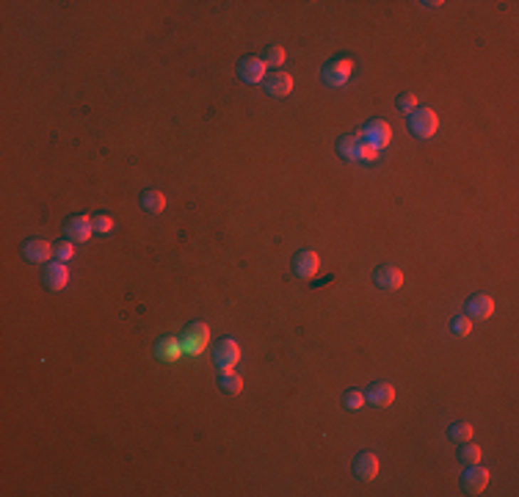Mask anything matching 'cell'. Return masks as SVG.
I'll list each match as a JSON object with an SVG mask.
<instances>
[{"instance_id": "cell-1", "label": "cell", "mask_w": 519, "mask_h": 497, "mask_svg": "<svg viewBox=\"0 0 519 497\" xmlns=\"http://www.w3.org/2000/svg\"><path fill=\"white\" fill-rule=\"evenodd\" d=\"M351 72H354V61L345 58V56H337V58L326 61V67L320 69V80H323L326 86H332V89H340V86L348 83Z\"/></svg>"}, {"instance_id": "cell-2", "label": "cell", "mask_w": 519, "mask_h": 497, "mask_svg": "<svg viewBox=\"0 0 519 497\" xmlns=\"http://www.w3.org/2000/svg\"><path fill=\"white\" fill-rule=\"evenodd\" d=\"M439 127V116L434 108H414L409 113V130L417 138H431Z\"/></svg>"}, {"instance_id": "cell-3", "label": "cell", "mask_w": 519, "mask_h": 497, "mask_svg": "<svg viewBox=\"0 0 519 497\" xmlns=\"http://www.w3.org/2000/svg\"><path fill=\"white\" fill-rule=\"evenodd\" d=\"M213 362L216 367L224 373V370H232L238 362H241V345L232 338H224L216 342V351H213Z\"/></svg>"}, {"instance_id": "cell-4", "label": "cell", "mask_w": 519, "mask_h": 497, "mask_svg": "<svg viewBox=\"0 0 519 497\" xmlns=\"http://www.w3.org/2000/svg\"><path fill=\"white\" fill-rule=\"evenodd\" d=\"M360 138L365 144H370L373 150H384L389 144V138H392V130H389V125L384 119H370L360 130Z\"/></svg>"}, {"instance_id": "cell-5", "label": "cell", "mask_w": 519, "mask_h": 497, "mask_svg": "<svg viewBox=\"0 0 519 497\" xmlns=\"http://www.w3.org/2000/svg\"><path fill=\"white\" fill-rule=\"evenodd\" d=\"M293 273L298 279H313L318 271H320V257H318V251L313 248H298L293 254Z\"/></svg>"}, {"instance_id": "cell-6", "label": "cell", "mask_w": 519, "mask_h": 497, "mask_svg": "<svg viewBox=\"0 0 519 497\" xmlns=\"http://www.w3.org/2000/svg\"><path fill=\"white\" fill-rule=\"evenodd\" d=\"M266 61L260 58V56H246V58H241L238 61V78L243 80V83H263L266 80Z\"/></svg>"}, {"instance_id": "cell-7", "label": "cell", "mask_w": 519, "mask_h": 497, "mask_svg": "<svg viewBox=\"0 0 519 497\" xmlns=\"http://www.w3.org/2000/svg\"><path fill=\"white\" fill-rule=\"evenodd\" d=\"M489 486V470H483L481 464H467V470L461 473V489L467 495H481Z\"/></svg>"}, {"instance_id": "cell-8", "label": "cell", "mask_w": 519, "mask_h": 497, "mask_svg": "<svg viewBox=\"0 0 519 497\" xmlns=\"http://www.w3.org/2000/svg\"><path fill=\"white\" fill-rule=\"evenodd\" d=\"M64 229H67L69 241H75V244H86V241L91 238V232H94V221H91L89 216L78 213V216H69L67 221H64Z\"/></svg>"}, {"instance_id": "cell-9", "label": "cell", "mask_w": 519, "mask_h": 497, "mask_svg": "<svg viewBox=\"0 0 519 497\" xmlns=\"http://www.w3.org/2000/svg\"><path fill=\"white\" fill-rule=\"evenodd\" d=\"M42 282H45L47 291H64L69 285V268L67 263L56 260V263H47L45 271H42Z\"/></svg>"}, {"instance_id": "cell-10", "label": "cell", "mask_w": 519, "mask_h": 497, "mask_svg": "<svg viewBox=\"0 0 519 497\" xmlns=\"http://www.w3.org/2000/svg\"><path fill=\"white\" fill-rule=\"evenodd\" d=\"M464 315L475 318V320H486V318L495 315V298L486 293H475L467 298V307H464Z\"/></svg>"}, {"instance_id": "cell-11", "label": "cell", "mask_w": 519, "mask_h": 497, "mask_svg": "<svg viewBox=\"0 0 519 497\" xmlns=\"http://www.w3.org/2000/svg\"><path fill=\"white\" fill-rule=\"evenodd\" d=\"M23 254L31 263H47L56 254V244H50L45 238H28L23 244Z\"/></svg>"}, {"instance_id": "cell-12", "label": "cell", "mask_w": 519, "mask_h": 497, "mask_svg": "<svg viewBox=\"0 0 519 497\" xmlns=\"http://www.w3.org/2000/svg\"><path fill=\"white\" fill-rule=\"evenodd\" d=\"M373 285L379 291H398L404 285V271L398 266H379L373 271Z\"/></svg>"}, {"instance_id": "cell-13", "label": "cell", "mask_w": 519, "mask_h": 497, "mask_svg": "<svg viewBox=\"0 0 519 497\" xmlns=\"http://www.w3.org/2000/svg\"><path fill=\"white\" fill-rule=\"evenodd\" d=\"M263 86H266V94H271V97H288L290 91H293V78L288 75V72H268L266 75V80H263Z\"/></svg>"}, {"instance_id": "cell-14", "label": "cell", "mask_w": 519, "mask_h": 497, "mask_svg": "<svg viewBox=\"0 0 519 497\" xmlns=\"http://www.w3.org/2000/svg\"><path fill=\"white\" fill-rule=\"evenodd\" d=\"M354 475L360 481H376V475H379V456L370 451L357 453V459H354Z\"/></svg>"}, {"instance_id": "cell-15", "label": "cell", "mask_w": 519, "mask_h": 497, "mask_svg": "<svg viewBox=\"0 0 519 497\" xmlns=\"http://www.w3.org/2000/svg\"><path fill=\"white\" fill-rule=\"evenodd\" d=\"M365 401H370L373 407H389L392 401H395V387L389 384V382H373L370 384V389L365 392Z\"/></svg>"}, {"instance_id": "cell-16", "label": "cell", "mask_w": 519, "mask_h": 497, "mask_svg": "<svg viewBox=\"0 0 519 497\" xmlns=\"http://www.w3.org/2000/svg\"><path fill=\"white\" fill-rule=\"evenodd\" d=\"M360 147H362L360 136H342L337 141V155L345 160H360Z\"/></svg>"}, {"instance_id": "cell-17", "label": "cell", "mask_w": 519, "mask_h": 497, "mask_svg": "<svg viewBox=\"0 0 519 497\" xmlns=\"http://www.w3.org/2000/svg\"><path fill=\"white\" fill-rule=\"evenodd\" d=\"M141 207L147 210V213H163V207H166V197L155 191V188H147L144 194H141Z\"/></svg>"}, {"instance_id": "cell-18", "label": "cell", "mask_w": 519, "mask_h": 497, "mask_svg": "<svg viewBox=\"0 0 519 497\" xmlns=\"http://www.w3.org/2000/svg\"><path fill=\"white\" fill-rule=\"evenodd\" d=\"M219 387L229 392V395H241V389H243V379L238 376V373H232V370H224L221 376H219Z\"/></svg>"}, {"instance_id": "cell-19", "label": "cell", "mask_w": 519, "mask_h": 497, "mask_svg": "<svg viewBox=\"0 0 519 497\" xmlns=\"http://www.w3.org/2000/svg\"><path fill=\"white\" fill-rule=\"evenodd\" d=\"M285 58H288V50H285V47H282V45H268V47H266V56H263L266 67L282 69V64H285Z\"/></svg>"}, {"instance_id": "cell-20", "label": "cell", "mask_w": 519, "mask_h": 497, "mask_svg": "<svg viewBox=\"0 0 519 497\" xmlns=\"http://www.w3.org/2000/svg\"><path fill=\"white\" fill-rule=\"evenodd\" d=\"M473 434L475 429L470 423H453L451 429H448V439H453V442H470Z\"/></svg>"}, {"instance_id": "cell-21", "label": "cell", "mask_w": 519, "mask_h": 497, "mask_svg": "<svg viewBox=\"0 0 519 497\" xmlns=\"http://www.w3.org/2000/svg\"><path fill=\"white\" fill-rule=\"evenodd\" d=\"M207 335H210V329H207L204 323H194V326H188V329H185V342L191 345V342L196 340V345H204Z\"/></svg>"}, {"instance_id": "cell-22", "label": "cell", "mask_w": 519, "mask_h": 497, "mask_svg": "<svg viewBox=\"0 0 519 497\" xmlns=\"http://www.w3.org/2000/svg\"><path fill=\"white\" fill-rule=\"evenodd\" d=\"M451 332L456 335V338H467L470 332H473V318L467 315H456L451 320Z\"/></svg>"}, {"instance_id": "cell-23", "label": "cell", "mask_w": 519, "mask_h": 497, "mask_svg": "<svg viewBox=\"0 0 519 497\" xmlns=\"http://www.w3.org/2000/svg\"><path fill=\"white\" fill-rule=\"evenodd\" d=\"M458 459H461V464H481V448L467 442V445L458 451Z\"/></svg>"}, {"instance_id": "cell-24", "label": "cell", "mask_w": 519, "mask_h": 497, "mask_svg": "<svg viewBox=\"0 0 519 497\" xmlns=\"http://www.w3.org/2000/svg\"><path fill=\"white\" fill-rule=\"evenodd\" d=\"M342 404H345V409H362L365 407V392H360V389H348L345 392V398H342Z\"/></svg>"}, {"instance_id": "cell-25", "label": "cell", "mask_w": 519, "mask_h": 497, "mask_svg": "<svg viewBox=\"0 0 519 497\" xmlns=\"http://www.w3.org/2000/svg\"><path fill=\"white\" fill-rule=\"evenodd\" d=\"M91 221H94V232H103V235H111L113 232V219L111 216H105V213H100V216H94V219H91Z\"/></svg>"}, {"instance_id": "cell-26", "label": "cell", "mask_w": 519, "mask_h": 497, "mask_svg": "<svg viewBox=\"0 0 519 497\" xmlns=\"http://www.w3.org/2000/svg\"><path fill=\"white\" fill-rule=\"evenodd\" d=\"M72 254H75V246H72V241H58V244H56V257H58L61 263L72 260Z\"/></svg>"}, {"instance_id": "cell-27", "label": "cell", "mask_w": 519, "mask_h": 497, "mask_svg": "<svg viewBox=\"0 0 519 497\" xmlns=\"http://www.w3.org/2000/svg\"><path fill=\"white\" fill-rule=\"evenodd\" d=\"M398 108H401V111H407V113H411L414 108H417V94H411V91L401 94V97H398Z\"/></svg>"}, {"instance_id": "cell-28", "label": "cell", "mask_w": 519, "mask_h": 497, "mask_svg": "<svg viewBox=\"0 0 519 497\" xmlns=\"http://www.w3.org/2000/svg\"><path fill=\"white\" fill-rule=\"evenodd\" d=\"M376 155H379V150H373L370 144H365V141H362V147H360V160H376Z\"/></svg>"}]
</instances>
